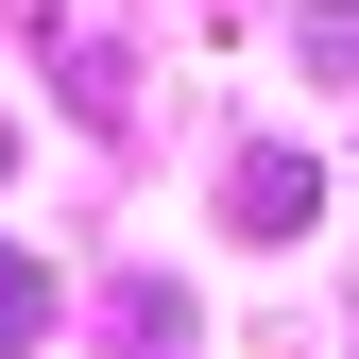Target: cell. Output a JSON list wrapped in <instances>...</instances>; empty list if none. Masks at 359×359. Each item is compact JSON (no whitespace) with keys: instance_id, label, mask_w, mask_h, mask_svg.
<instances>
[{"instance_id":"obj_2","label":"cell","mask_w":359,"mask_h":359,"mask_svg":"<svg viewBox=\"0 0 359 359\" xmlns=\"http://www.w3.org/2000/svg\"><path fill=\"white\" fill-rule=\"evenodd\" d=\"M291 69L308 86H359V0H291Z\"/></svg>"},{"instance_id":"obj_1","label":"cell","mask_w":359,"mask_h":359,"mask_svg":"<svg viewBox=\"0 0 359 359\" xmlns=\"http://www.w3.org/2000/svg\"><path fill=\"white\" fill-rule=\"evenodd\" d=\"M222 205H240V240H291V222L325 205V171H308V154H240V171H222Z\"/></svg>"},{"instance_id":"obj_3","label":"cell","mask_w":359,"mask_h":359,"mask_svg":"<svg viewBox=\"0 0 359 359\" xmlns=\"http://www.w3.org/2000/svg\"><path fill=\"white\" fill-rule=\"evenodd\" d=\"M18 342H52V274H34V257L0 240V359H18Z\"/></svg>"}]
</instances>
